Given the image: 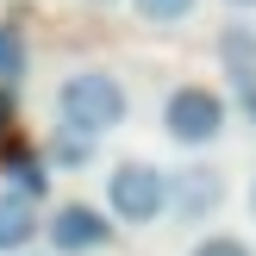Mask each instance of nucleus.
<instances>
[{
    "mask_svg": "<svg viewBox=\"0 0 256 256\" xmlns=\"http://www.w3.org/2000/svg\"><path fill=\"white\" fill-rule=\"evenodd\" d=\"M188 256H256V244H250V238H238V232H200Z\"/></svg>",
    "mask_w": 256,
    "mask_h": 256,
    "instance_id": "obj_12",
    "label": "nucleus"
},
{
    "mask_svg": "<svg viewBox=\"0 0 256 256\" xmlns=\"http://www.w3.org/2000/svg\"><path fill=\"white\" fill-rule=\"evenodd\" d=\"M19 256H56V250H19Z\"/></svg>",
    "mask_w": 256,
    "mask_h": 256,
    "instance_id": "obj_16",
    "label": "nucleus"
},
{
    "mask_svg": "<svg viewBox=\"0 0 256 256\" xmlns=\"http://www.w3.org/2000/svg\"><path fill=\"white\" fill-rule=\"evenodd\" d=\"M106 212L132 232L169 219V169H156L150 156H119L106 175Z\"/></svg>",
    "mask_w": 256,
    "mask_h": 256,
    "instance_id": "obj_3",
    "label": "nucleus"
},
{
    "mask_svg": "<svg viewBox=\"0 0 256 256\" xmlns=\"http://www.w3.org/2000/svg\"><path fill=\"white\" fill-rule=\"evenodd\" d=\"M50 112H56L62 132L106 138V132H119V125L132 119V88H125L112 69H100V62H82V69H69V75L56 82Z\"/></svg>",
    "mask_w": 256,
    "mask_h": 256,
    "instance_id": "obj_1",
    "label": "nucleus"
},
{
    "mask_svg": "<svg viewBox=\"0 0 256 256\" xmlns=\"http://www.w3.org/2000/svg\"><path fill=\"white\" fill-rule=\"evenodd\" d=\"M232 125V100L212 82H175L162 94V138L182 150H212Z\"/></svg>",
    "mask_w": 256,
    "mask_h": 256,
    "instance_id": "obj_2",
    "label": "nucleus"
},
{
    "mask_svg": "<svg viewBox=\"0 0 256 256\" xmlns=\"http://www.w3.org/2000/svg\"><path fill=\"white\" fill-rule=\"evenodd\" d=\"M225 6H232V12H250V6H256V0H225Z\"/></svg>",
    "mask_w": 256,
    "mask_h": 256,
    "instance_id": "obj_14",
    "label": "nucleus"
},
{
    "mask_svg": "<svg viewBox=\"0 0 256 256\" xmlns=\"http://www.w3.org/2000/svg\"><path fill=\"white\" fill-rule=\"evenodd\" d=\"M38 238H44V219H38V200L0 182V256L38 250Z\"/></svg>",
    "mask_w": 256,
    "mask_h": 256,
    "instance_id": "obj_6",
    "label": "nucleus"
},
{
    "mask_svg": "<svg viewBox=\"0 0 256 256\" xmlns=\"http://www.w3.org/2000/svg\"><path fill=\"white\" fill-rule=\"evenodd\" d=\"M0 175H6V188H19V194H32V200L50 194V162H44V150L19 144V138L0 144Z\"/></svg>",
    "mask_w": 256,
    "mask_h": 256,
    "instance_id": "obj_7",
    "label": "nucleus"
},
{
    "mask_svg": "<svg viewBox=\"0 0 256 256\" xmlns=\"http://www.w3.org/2000/svg\"><path fill=\"white\" fill-rule=\"evenodd\" d=\"M232 100H238V112L256 125V75H232Z\"/></svg>",
    "mask_w": 256,
    "mask_h": 256,
    "instance_id": "obj_13",
    "label": "nucleus"
},
{
    "mask_svg": "<svg viewBox=\"0 0 256 256\" xmlns=\"http://www.w3.org/2000/svg\"><path fill=\"white\" fill-rule=\"evenodd\" d=\"M225 212V175L212 169V162H182V169H169V219L188 225V232H200V225H212Z\"/></svg>",
    "mask_w": 256,
    "mask_h": 256,
    "instance_id": "obj_4",
    "label": "nucleus"
},
{
    "mask_svg": "<svg viewBox=\"0 0 256 256\" xmlns=\"http://www.w3.org/2000/svg\"><path fill=\"white\" fill-rule=\"evenodd\" d=\"M194 6L200 0H132V12L144 25H182V19H194Z\"/></svg>",
    "mask_w": 256,
    "mask_h": 256,
    "instance_id": "obj_11",
    "label": "nucleus"
},
{
    "mask_svg": "<svg viewBox=\"0 0 256 256\" xmlns=\"http://www.w3.org/2000/svg\"><path fill=\"white\" fill-rule=\"evenodd\" d=\"M44 238H50L56 256H94V250H106L119 238V219L106 206H88V200H62L44 219Z\"/></svg>",
    "mask_w": 256,
    "mask_h": 256,
    "instance_id": "obj_5",
    "label": "nucleus"
},
{
    "mask_svg": "<svg viewBox=\"0 0 256 256\" xmlns=\"http://www.w3.org/2000/svg\"><path fill=\"white\" fill-rule=\"evenodd\" d=\"M250 219H256V175H250Z\"/></svg>",
    "mask_w": 256,
    "mask_h": 256,
    "instance_id": "obj_15",
    "label": "nucleus"
},
{
    "mask_svg": "<svg viewBox=\"0 0 256 256\" xmlns=\"http://www.w3.org/2000/svg\"><path fill=\"white\" fill-rule=\"evenodd\" d=\"M88 6H119V0H88Z\"/></svg>",
    "mask_w": 256,
    "mask_h": 256,
    "instance_id": "obj_17",
    "label": "nucleus"
},
{
    "mask_svg": "<svg viewBox=\"0 0 256 256\" xmlns=\"http://www.w3.org/2000/svg\"><path fill=\"white\" fill-rule=\"evenodd\" d=\"M25 62H32V50H25V32H19V25H0V88H19Z\"/></svg>",
    "mask_w": 256,
    "mask_h": 256,
    "instance_id": "obj_10",
    "label": "nucleus"
},
{
    "mask_svg": "<svg viewBox=\"0 0 256 256\" xmlns=\"http://www.w3.org/2000/svg\"><path fill=\"white\" fill-rule=\"evenodd\" d=\"M94 144L100 138H82V132H50V144H44V162L50 169H88V162H94Z\"/></svg>",
    "mask_w": 256,
    "mask_h": 256,
    "instance_id": "obj_8",
    "label": "nucleus"
},
{
    "mask_svg": "<svg viewBox=\"0 0 256 256\" xmlns=\"http://www.w3.org/2000/svg\"><path fill=\"white\" fill-rule=\"evenodd\" d=\"M219 56L232 75H256V25H225L219 32Z\"/></svg>",
    "mask_w": 256,
    "mask_h": 256,
    "instance_id": "obj_9",
    "label": "nucleus"
}]
</instances>
